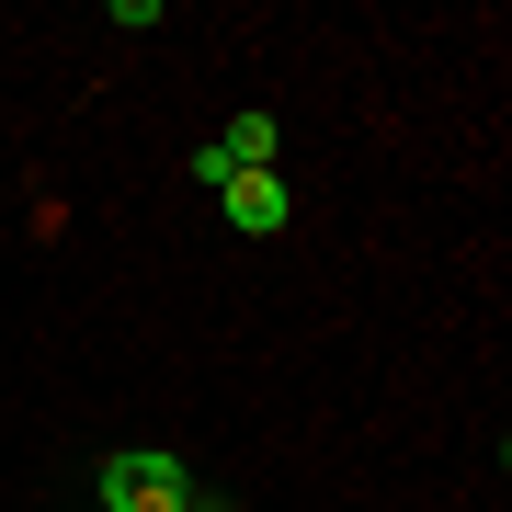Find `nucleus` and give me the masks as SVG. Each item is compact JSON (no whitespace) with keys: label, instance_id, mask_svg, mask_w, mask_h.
<instances>
[{"label":"nucleus","instance_id":"7ed1b4c3","mask_svg":"<svg viewBox=\"0 0 512 512\" xmlns=\"http://www.w3.org/2000/svg\"><path fill=\"white\" fill-rule=\"evenodd\" d=\"M217 217H228L239 239H274V228L296 217V194L274 183V171H239V183H217Z\"/></svg>","mask_w":512,"mask_h":512},{"label":"nucleus","instance_id":"f03ea898","mask_svg":"<svg viewBox=\"0 0 512 512\" xmlns=\"http://www.w3.org/2000/svg\"><path fill=\"white\" fill-rule=\"evenodd\" d=\"M274 160H285V126L274 114H239L217 148H194V183H239V171H274Z\"/></svg>","mask_w":512,"mask_h":512},{"label":"nucleus","instance_id":"f257e3e1","mask_svg":"<svg viewBox=\"0 0 512 512\" xmlns=\"http://www.w3.org/2000/svg\"><path fill=\"white\" fill-rule=\"evenodd\" d=\"M194 501V467L183 456H103V512H183Z\"/></svg>","mask_w":512,"mask_h":512}]
</instances>
